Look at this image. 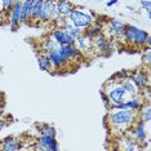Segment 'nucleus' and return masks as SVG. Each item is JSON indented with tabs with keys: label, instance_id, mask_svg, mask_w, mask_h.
I'll list each match as a JSON object with an SVG mask.
<instances>
[{
	"label": "nucleus",
	"instance_id": "1",
	"mask_svg": "<svg viewBox=\"0 0 151 151\" xmlns=\"http://www.w3.org/2000/svg\"><path fill=\"white\" fill-rule=\"evenodd\" d=\"M133 120H134V114H133V110L130 109H119V111L111 112L109 115L110 124L116 128L128 127L133 123Z\"/></svg>",
	"mask_w": 151,
	"mask_h": 151
},
{
	"label": "nucleus",
	"instance_id": "2",
	"mask_svg": "<svg viewBox=\"0 0 151 151\" xmlns=\"http://www.w3.org/2000/svg\"><path fill=\"white\" fill-rule=\"evenodd\" d=\"M58 17L57 1L54 0H43L40 12L37 13V18L40 21H48V19H54Z\"/></svg>",
	"mask_w": 151,
	"mask_h": 151
},
{
	"label": "nucleus",
	"instance_id": "3",
	"mask_svg": "<svg viewBox=\"0 0 151 151\" xmlns=\"http://www.w3.org/2000/svg\"><path fill=\"white\" fill-rule=\"evenodd\" d=\"M68 16H70V19H71V22L74 23V26L79 27V29L92 26V23L94 21L92 16L85 14V13L80 12V11H73Z\"/></svg>",
	"mask_w": 151,
	"mask_h": 151
},
{
	"label": "nucleus",
	"instance_id": "4",
	"mask_svg": "<svg viewBox=\"0 0 151 151\" xmlns=\"http://www.w3.org/2000/svg\"><path fill=\"white\" fill-rule=\"evenodd\" d=\"M127 91L123 87V84H115L107 91V97L112 104H124Z\"/></svg>",
	"mask_w": 151,
	"mask_h": 151
},
{
	"label": "nucleus",
	"instance_id": "5",
	"mask_svg": "<svg viewBox=\"0 0 151 151\" xmlns=\"http://www.w3.org/2000/svg\"><path fill=\"white\" fill-rule=\"evenodd\" d=\"M53 39L60 44V45H66V44L74 43V37L68 34L66 30H54L53 31Z\"/></svg>",
	"mask_w": 151,
	"mask_h": 151
},
{
	"label": "nucleus",
	"instance_id": "6",
	"mask_svg": "<svg viewBox=\"0 0 151 151\" xmlns=\"http://www.w3.org/2000/svg\"><path fill=\"white\" fill-rule=\"evenodd\" d=\"M37 143L44 146L45 151H57L58 150V142L56 141V137L40 136V138L37 139Z\"/></svg>",
	"mask_w": 151,
	"mask_h": 151
},
{
	"label": "nucleus",
	"instance_id": "7",
	"mask_svg": "<svg viewBox=\"0 0 151 151\" xmlns=\"http://www.w3.org/2000/svg\"><path fill=\"white\" fill-rule=\"evenodd\" d=\"M21 9H22V1L19 0H16L14 1V5L12 8V14H11V26L12 29H16L19 23V19H21Z\"/></svg>",
	"mask_w": 151,
	"mask_h": 151
},
{
	"label": "nucleus",
	"instance_id": "8",
	"mask_svg": "<svg viewBox=\"0 0 151 151\" xmlns=\"http://www.w3.org/2000/svg\"><path fill=\"white\" fill-rule=\"evenodd\" d=\"M0 149L4 151H17L19 149V142L18 139L14 138V137H8L1 142V146Z\"/></svg>",
	"mask_w": 151,
	"mask_h": 151
},
{
	"label": "nucleus",
	"instance_id": "9",
	"mask_svg": "<svg viewBox=\"0 0 151 151\" xmlns=\"http://www.w3.org/2000/svg\"><path fill=\"white\" fill-rule=\"evenodd\" d=\"M57 9H58V16H63V17H67L74 11L73 4L70 1H66V0H60L57 3Z\"/></svg>",
	"mask_w": 151,
	"mask_h": 151
},
{
	"label": "nucleus",
	"instance_id": "10",
	"mask_svg": "<svg viewBox=\"0 0 151 151\" xmlns=\"http://www.w3.org/2000/svg\"><path fill=\"white\" fill-rule=\"evenodd\" d=\"M48 58L50 60V62H52V66L54 68H60V67H62L65 63V61H63V58L61 57V54L58 53V50H57V48L54 50H52V52H49L48 53Z\"/></svg>",
	"mask_w": 151,
	"mask_h": 151
},
{
	"label": "nucleus",
	"instance_id": "11",
	"mask_svg": "<svg viewBox=\"0 0 151 151\" xmlns=\"http://www.w3.org/2000/svg\"><path fill=\"white\" fill-rule=\"evenodd\" d=\"M124 22L122 21V19H118V18H114L111 19V22H110V29H111V31L114 32L115 36H123V31H124Z\"/></svg>",
	"mask_w": 151,
	"mask_h": 151
},
{
	"label": "nucleus",
	"instance_id": "12",
	"mask_svg": "<svg viewBox=\"0 0 151 151\" xmlns=\"http://www.w3.org/2000/svg\"><path fill=\"white\" fill-rule=\"evenodd\" d=\"M149 35L145 30H141L138 27L134 29V35H133V44L137 47H143L145 45V40H146V36Z\"/></svg>",
	"mask_w": 151,
	"mask_h": 151
},
{
	"label": "nucleus",
	"instance_id": "13",
	"mask_svg": "<svg viewBox=\"0 0 151 151\" xmlns=\"http://www.w3.org/2000/svg\"><path fill=\"white\" fill-rule=\"evenodd\" d=\"M133 134H134V138L137 139V142H141L142 143L143 141L146 139V130H145V122L141 120L138 122V124L133 130Z\"/></svg>",
	"mask_w": 151,
	"mask_h": 151
},
{
	"label": "nucleus",
	"instance_id": "14",
	"mask_svg": "<svg viewBox=\"0 0 151 151\" xmlns=\"http://www.w3.org/2000/svg\"><path fill=\"white\" fill-rule=\"evenodd\" d=\"M132 80H133V83H134L137 87H139V88H145L147 83H149V76L145 74V73H137L132 78Z\"/></svg>",
	"mask_w": 151,
	"mask_h": 151
},
{
	"label": "nucleus",
	"instance_id": "15",
	"mask_svg": "<svg viewBox=\"0 0 151 151\" xmlns=\"http://www.w3.org/2000/svg\"><path fill=\"white\" fill-rule=\"evenodd\" d=\"M42 3H43V0H31V4H30V16H29V18H31V19H36L37 18V13L40 12Z\"/></svg>",
	"mask_w": 151,
	"mask_h": 151
},
{
	"label": "nucleus",
	"instance_id": "16",
	"mask_svg": "<svg viewBox=\"0 0 151 151\" xmlns=\"http://www.w3.org/2000/svg\"><path fill=\"white\" fill-rule=\"evenodd\" d=\"M30 4H31V0H23L22 1V9H21V19L19 23H26L30 16Z\"/></svg>",
	"mask_w": 151,
	"mask_h": 151
},
{
	"label": "nucleus",
	"instance_id": "17",
	"mask_svg": "<svg viewBox=\"0 0 151 151\" xmlns=\"http://www.w3.org/2000/svg\"><path fill=\"white\" fill-rule=\"evenodd\" d=\"M37 65H39V68L43 71H50L52 70V62L48 58V56H39L37 58Z\"/></svg>",
	"mask_w": 151,
	"mask_h": 151
},
{
	"label": "nucleus",
	"instance_id": "18",
	"mask_svg": "<svg viewBox=\"0 0 151 151\" xmlns=\"http://www.w3.org/2000/svg\"><path fill=\"white\" fill-rule=\"evenodd\" d=\"M124 106L125 109H130L133 110V111H136V110H139L142 107V105H141V101L137 98H130V99H127L124 102Z\"/></svg>",
	"mask_w": 151,
	"mask_h": 151
},
{
	"label": "nucleus",
	"instance_id": "19",
	"mask_svg": "<svg viewBox=\"0 0 151 151\" xmlns=\"http://www.w3.org/2000/svg\"><path fill=\"white\" fill-rule=\"evenodd\" d=\"M58 45H60V44H58L54 39H47L45 42H44V44H43V49L45 50L47 53H49V52H52V50L56 49Z\"/></svg>",
	"mask_w": 151,
	"mask_h": 151
},
{
	"label": "nucleus",
	"instance_id": "20",
	"mask_svg": "<svg viewBox=\"0 0 151 151\" xmlns=\"http://www.w3.org/2000/svg\"><path fill=\"white\" fill-rule=\"evenodd\" d=\"M40 136H50V137H56V129L53 127L49 125H43L42 128L39 129Z\"/></svg>",
	"mask_w": 151,
	"mask_h": 151
},
{
	"label": "nucleus",
	"instance_id": "21",
	"mask_svg": "<svg viewBox=\"0 0 151 151\" xmlns=\"http://www.w3.org/2000/svg\"><path fill=\"white\" fill-rule=\"evenodd\" d=\"M96 47H97V49H99V50H106V49H109V42L105 37L98 36L97 39H96Z\"/></svg>",
	"mask_w": 151,
	"mask_h": 151
},
{
	"label": "nucleus",
	"instance_id": "22",
	"mask_svg": "<svg viewBox=\"0 0 151 151\" xmlns=\"http://www.w3.org/2000/svg\"><path fill=\"white\" fill-rule=\"evenodd\" d=\"M123 87H124V89L127 91V93H129V94H132V96H134V94L137 93L136 84L132 83L130 80H125V83L123 84Z\"/></svg>",
	"mask_w": 151,
	"mask_h": 151
},
{
	"label": "nucleus",
	"instance_id": "23",
	"mask_svg": "<svg viewBox=\"0 0 151 151\" xmlns=\"http://www.w3.org/2000/svg\"><path fill=\"white\" fill-rule=\"evenodd\" d=\"M66 31L70 34L74 39L75 37H78V36H80L81 34H83L81 29H79V27H76V26H66Z\"/></svg>",
	"mask_w": 151,
	"mask_h": 151
},
{
	"label": "nucleus",
	"instance_id": "24",
	"mask_svg": "<svg viewBox=\"0 0 151 151\" xmlns=\"http://www.w3.org/2000/svg\"><path fill=\"white\" fill-rule=\"evenodd\" d=\"M141 119L143 120L145 123H149L151 120V110H150V106H147L145 110L141 111Z\"/></svg>",
	"mask_w": 151,
	"mask_h": 151
},
{
	"label": "nucleus",
	"instance_id": "25",
	"mask_svg": "<svg viewBox=\"0 0 151 151\" xmlns=\"http://www.w3.org/2000/svg\"><path fill=\"white\" fill-rule=\"evenodd\" d=\"M76 39V42H78V44H79V48L80 49H85V48L88 47V43H87V40L89 39V37H85V36H78V37H75Z\"/></svg>",
	"mask_w": 151,
	"mask_h": 151
},
{
	"label": "nucleus",
	"instance_id": "26",
	"mask_svg": "<svg viewBox=\"0 0 151 151\" xmlns=\"http://www.w3.org/2000/svg\"><path fill=\"white\" fill-rule=\"evenodd\" d=\"M101 27L99 26H96V27H92L91 30H89V31L87 32V36L88 37H97L99 34H101Z\"/></svg>",
	"mask_w": 151,
	"mask_h": 151
},
{
	"label": "nucleus",
	"instance_id": "27",
	"mask_svg": "<svg viewBox=\"0 0 151 151\" xmlns=\"http://www.w3.org/2000/svg\"><path fill=\"white\" fill-rule=\"evenodd\" d=\"M124 149L125 150H128V151H134V150H137L138 147H137L136 145H134V141H132L130 138H127L125 141H124Z\"/></svg>",
	"mask_w": 151,
	"mask_h": 151
},
{
	"label": "nucleus",
	"instance_id": "28",
	"mask_svg": "<svg viewBox=\"0 0 151 151\" xmlns=\"http://www.w3.org/2000/svg\"><path fill=\"white\" fill-rule=\"evenodd\" d=\"M1 1H3V6H4V11H12L16 0H1Z\"/></svg>",
	"mask_w": 151,
	"mask_h": 151
},
{
	"label": "nucleus",
	"instance_id": "29",
	"mask_svg": "<svg viewBox=\"0 0 151 151\" xmlns=\"http://www.w3.org/2000/svg\"><path fill=\"white\" fill-rule=\"evenodd\" d=\"M141 5H142V8H145L147 13H149V17H150V12H151V3L150 0H141Z\"/></svg>",
	"mask_w": 151,
	"mask_h": 151
},
{
	"label": "nucleus",
	"instance_id": "30",
	"mask_svg": "<svg viewBox=\"0 0 151 151\" xmlns=\"http://www.w3.org/2000/svg\"><path fill=\"white\" fill-rule=\"evenodd\" d=\"M142 60H143V61H145V62H146V63H149V62H150V52H147V53L145 54V56H143V57H142Z\"/></svg>",
	"mask_w": 151,
	"mask_h": 151
},
{
	"label": "nucleus",
	"instance_id": "31",
	"mask_svg": "<svg viewBox=\"0 0 151 151\" xmlns=\"http://www.w3.org/2000/svg\"><path fill=\"white\" fill-rule=\"evenodd\" d=\"M145 44H147V47H149V48H150V45H151V36H150V35H147V36H146Z\"/></svg>",
	"mask_w": 151,
	"mask_h": 151
},
{
	"label": "nucleus",
	"instance_id": "32",
	"mask_svg": "<svg viewBox=\"0 0 151 151\" xmlns=\"http://www.w3.org/2000/svg\"><path fill=\"white\" fill-rule=\"evenodd\" d=\"M118 3V0H110V1H107V6H111V5H114Z\"/></svg>",
	"mask_w": 151,
	"mask_h": 151
},
{
	"label": "nucleus",
	"instance_id": "33",
	"mask_svg": "<svg viewBox=\"0 0 151 151\" xmlns=\"http://www.w3.org/2000/svg\"><path fill=\"white\" fill-rule=\"evenodd\" d=\"M3 128H4V123H3L1 120H0V129H3Z\"/></svg>",
	"mask_w": 151,
	"mask_h": 151
},
{
	"label": "nucleus",
	"instance_id": "34",
	"mask_svg": "<svg viewBox=\"0 0 151 151\" xmlns=\"http://www.w3.org/2000/svg\"><path fill=\"white\" fill-rule=\"evenodd\" d=\"M139 1H141V0H139Z\"/></svg>",
	"mask_w": 151,
	"mask_h": 151
}]
</instances>
